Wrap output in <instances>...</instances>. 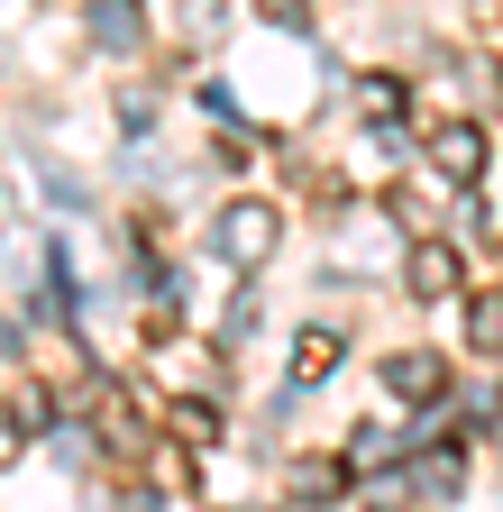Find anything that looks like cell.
I'll return each mask as SVG.
<instances>
[{
  "label": "cell",
  "mask_w": 503,
  "mask_h": 512,
  "mask_svg": "<svg viewBox=\"0 0 503 512\" xmlns=\"http://www.w3.org/2000/svg\"><path fill=\"white\" fill-rule=\"evenodd\" d=\"M485 156H494V138L476 119H449V128H430V165L449 174V183H476L485 174Z\"/></svg>",
  "instance_id": "obj_2"
},
{
  "label": "cell",
  "mask_w": 503,
  "mask_h": 512,
  "mask_svg": "<svg viewBox=\"0 0 503 512\" xmlns=\"http://www.w3.org/2000/svg\"><path fill=\"white\" fill-rule=\"evenodd\" d=\"M257 10H266L275 28H311V0H257Z\"/></svg>",
  "instance_id": "obj_15"
},
{
  "label": "cell",
  "mask_w": 503,
  "mask_h": 512,
  "mask_svg": "<svg viewBox=\"0 0 503 512\" xmlns=\"http://www.w3.org/2000/svg\"><path fill=\"white\" fill-rule=\"evenodd\" d=\"M357 110H366L375 128H385V119L403 110V83H394V74H366V83H357Z\"/></svg>",
  "instance_id": "obj_11"
},
{
  "label": "cell",
  "mask_w": 503,
  "mask_h": 512,
  "mask_svg": "<svg viewBox=\"0 0 503 512\" xmlns=\"http://www.w3.org/2000/svg\"><path fill=\"white\" fill-rule=\"evenodd\" d=\"M46 192H55V202H65V211H83V202H92V192H83V183H74L65 165H46Z\"/></svg>",
  "instance_id": "obj_14"
},
{
  "label": "cell",
  "mask_w": 503,
  "mask_h": 512,
  "mask_svg": "<svg viewBox=\"0 0 503 512\" xmlns=\"http://www.w3.org/2000/svg\"><path fill=\"white\" fill-rule=\"evenodd\" d=\"M467 348L476 357H503V293H476L467 302Z\"/></svg>",
  "instance_id": "obj_8"
},
{
  "label": "cell",
  "mask_w": 503,
  "mask_h": 512,
  "mask_svg": "<svg viewBox=\"0 0 503 512\" xmlns=\"http://www.w3.org/2000/svg\"><path fill=\"white\" fill-rule=\"evenodd\" d=\"M458 439H467V430H439V448H430V458H421V467H403V494L449 503V494H458Z\"/></svg>",
  "instance_id": "obj_5"
},
{
  "label": "cell",
  "mask_w": 503,
  "mask_h": 512,
  "mask_svg": "<svg viewBox=\"0 0 503 512\" xmlns=\"http://www.w3.org/2000/svg\"><path fill=\"white\" fill-rule=\"evenodd\" d=\"M439 384H449V366H439L430 348H394V357H385V394H394V403H430Z\"/></svg>",
  "instance_id": "obj_3"
},
{
  "label": "cell",
  "mask_w": 503,
  "mask_h": 512,
  "mask_svg": "<svg viewBox=\"0 0 503 512\" xmlns=\"http://www.w3.org/2000/svg\"><path fill=\"white\" fill-rule=\"evenodd\" d=\"M211 238H220V256H229V266H266V256H275V238H284V211H275V202H229Z\"/></svg>",
  "instance_id": "obj_1"
},
{
  "label": "cell",
  "mask_w": 503,
  "mask_h": 512,
  "mask_svg": "<svg viewBox=\"0 0 503 512\" xmlns=\"http://www.w3.org/2000/svg\"><path fill=\"white\" fill-rule=\"evenodd\" d=\"M403 448H412V430H403V439H394V430H385V421H366V430H357V448H348V458H357V467H366V476H375V467H394V458H403Z\"/></svg>",
  "instance_id": "obj_10"
},
{
  "label": "cell",
  "mask_w": 503,
  "mask_h": 512,
  "mask_svg": "<svg viewBox=\"0 0 503 512\" xmlns=\"http://www.w3.org/2000/svg\"><path fill=\"white\" fill-rule=\"evenodd\" d=\"M348 476H357V458H302L293 467V503H339Z\"/></svg>",
  "instance_id": "obj_6"
},
{
  "label": "cell",
  "mask_w": 503,
  "mask_h": 512,
  "mask_svg": "<svg viewBox=\"0 0 503 512\" xmlns=\"http://www.w3.org/2000/svg\"><path fill=\"white\" fill-rule=\"evenodd\" d=\"M174 430H183V439H220V412H211V403H174Z\"/></svg>",
  "instance_id": "obj_13"
},
{
  "label": "cell",
  "mask_w": 503,
  "mask_h": 512,
  "mask_svg": "<svg viewBox=\"0 0 503 512\" xmlns=\"http://www.w3.org/2000/svg\"><path fill=\"white\" fill-rule=\"evenodd\" d=\"M403 275H412V293H421V302H439V293H458V275H467V266H458V247H449V238H421V247L403 256Z\"/></svg>",
  "instance_id": "obj_4"
},
{
  "label": "cell",
  "mask_w": 503,
  "mask_h": 512,
  "mask_svg": "<svg viewBox=\"0 0 503 512\" xmlns=\"http://www.w3.org/2000/svg\"><path fill=\"white\" fill-rule=\"evenodd\" d=\"M339 357H348V348H339V330H302V339H293V384L339 375Z\"/></svg>",
  "instance_id": "obj_7"
},
{
  "label": "cell",
  "mask_w": 503,
  "mask_h": 512,
  "mask_svg": "<svg viewBox=\"0 0 503 512\" xmlns=\"http://www.w3.org/2000/svg\"><path fill=\"white\" fill-rule=\"evenodd\" d=\"M156 485H165V494H183V503L202 494V476H193V458H183V448H165V458H156Z\"/></svg>",
  "instance_id": "obj_12"
},
{
  "label": "cell",
  "mask_w": 503,
  "mask_h": 512,
  "mask_svg": "<svg viewBox=\"0 0 503 512\" xmlns=\"http://www.w3.org/2000/svg\"><path fill=\"white\" fill-rule=\"evenodd\" d=\"M92 37H101L110 55H129V46H138V10H129V0H92Z\"/></svg>",
  "instance_id": "obj_9"
}]
</instances>
